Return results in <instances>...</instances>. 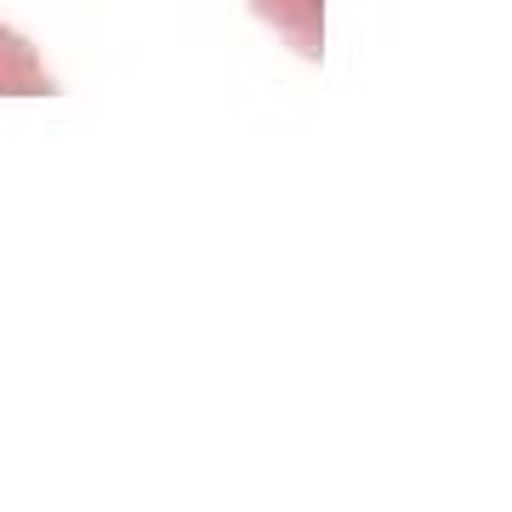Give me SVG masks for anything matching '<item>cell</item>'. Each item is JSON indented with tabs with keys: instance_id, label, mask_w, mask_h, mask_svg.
<instances>
[{
	"instance_id": "obj_1",
	"label": "cell",
	"mask_w": 512,
	"mask_h": 512,
	"mask_svg": "<svg viewBox=\"0 0 512 512\" xmlns=\"http://www.w3.org/2000/svg\"><path fill=\"white\" fill-rule=\"evenodd\" d=\"M0 92H23V97H46L57 92V80L46 74V63L35 57V46L23 35H12L0 23Z\"/></svg>"
},
{
	"instance_id": "obj_2",
	"label": "cell",
	"mask_w": 512,
	"mask_h": 512,
	"mask_svg": "<svg viewBox=\"0 0 512 512\" xmlns=\"http://www.w3.org/2000/svg\"><path fill=\"white\" fill-rule=\"evenodd\" d=\"M251 6H256V18L274 23L302 57H319V46H325L319 40V0H251Z\"/></svg>"
}]
</instances>
